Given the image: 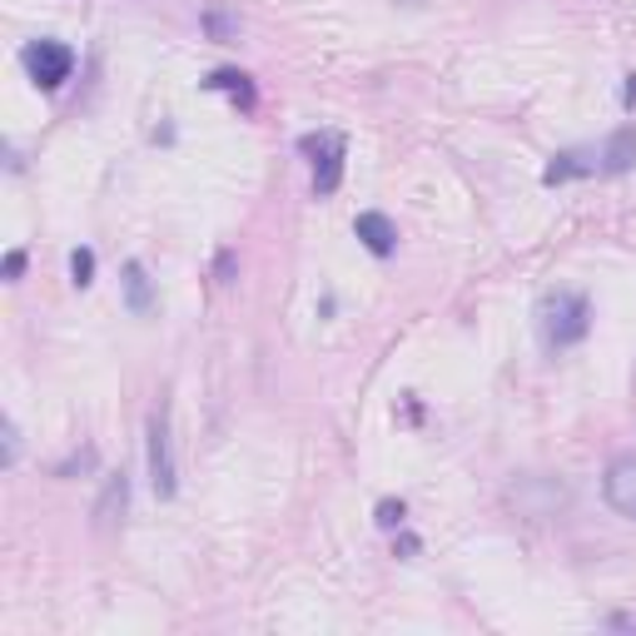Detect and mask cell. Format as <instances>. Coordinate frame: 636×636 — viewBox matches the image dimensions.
<instances>
[{"label": "cell", "mask_w": 636, "mask_h": 636, "mask_svg": "<svg viewBox=\"0 0 636 636\" xmlns=\"http://www.w3.org/2000/svg\"><path fill=\"white\" fill-rule=\"evenodd\" d=\"M622 105L636 109V75H626V89H622Z\"/></svg>", "instance_id": "cell-17"}, {"label": "cell", "mask_w": 636, "mask_h": 636, "mask_svg": "<svg viewBox=\"0 0 636 636\" xmlns=\"http://www.w3.org/2000/svg\"><path fill=\"white\" fill-rule=\"evenodd\" d=\"M15 457H20V433L15 423H6V467H15Z\"/></svg>", "instance_id": "cell-15"}, {"label": "cell", "mask_w": 636, "mask_h": 636, "mask_svg": "<svg viewBox=\"0 0 636 636\" xmlns=\"http://www.w3.org/2000/svg\"><path fill=\"white\" fill-rule=\"evenodd\" d=\"M403 517H407L403 502H393V497H388V502H378V527H403Z\"/></svg>", "instance_id": "cell-14"}, {"label": "cell", "mask_w": 636, "mask_h": 636, "mask_svg": "<svg viewBox=\"0 0 636 636\" xmlns=\"http://www.w3.org/2000/svg\"><path fill=\"white\" fill-rule=\"evenodd\" d=\"M149 483H155V497H174L179 492V467H174V447H169L165 403L149 413Z\"/></svg>", "instance_id": "cell-4"}, {"label": "cell", "mask_w": 636, "mask_h": 636, "mask_svg": "<svg viewBox=\"0 0 636 636\" xmlns=\"http://www.w3.org/2000/svg\"><path fill=\"white\" fill-rule=\"evenodd\" d=\"M298 149L314 159V194L318 199L338 194V184H343V149H348V139L338 135V129H318V135L298 139Z\"/></svg>", "instance_id": "cell-2"}, {"label": "cell", "mask_w": 636, "mask_h": 636, "mask_svg": "<svg viewBox=\"0 0 636 636\" xmlns=\"http://www.w3.org/2000/svg\"><path fill=\"white\" fill-rule=\"evenodd\" d=\"M602 169V149H562V155H552V165L542 169V184H566V179H582V174H596Z\"/></svg>", "instance_id": "cell-6"}, {"label": "cell", "mask_w": 636, "mask_h": 636, "mask_svg": "<svg viewBox=\"0 0 636 636\" xmlns=\"http://www.w3.org/2000/svg\"><path fill=\"white\" fill-rule=\"evenodd\" d=\"M20 60H25V75L35 80L40 89H60L75 75V50H70L65 40H30V45L20 50Z\"/></svg>", "instance_id": "cell-3"}, {"label": "cell", "mask_w": 636, "mask_h": 636, "mask_svg": "<svg viewBox=\"0 0 636 636\" xmlns=\"http://www.w3.org/2000/svg\"><path fill=\"white\" fill-rule=\"evenodd\" d=\"M125 507H129V477L115 473L105 483V492H99V502H95V527H99V532H109V527L125 517Z\"/></svg>", "instance_id": "cell-9"}, {"label": "cell", "mask_w": 636, "mask_h": 636, "mask_svg": "<svg viewBox=\"0 0 636 636\" xmlns=\"http://www.w3.org/2000/svg\"><path fill=\"white\" fill-rule=\"evenodd\" d=\"M596 149H602V169H596V174H626V169L636 165V125L612 129Z\"/></svg>", "instance_id": "cell-8"}, {"label": "cell", "mask_w": 636, "mask_h": 636, "mask_svg": "<svg viewBox=\"0 0 636 636\" xmlns=\"http://www.w3.org/2000/svg\"><path fill=\"white\" fill-rule=\"evenodd\" d=\"M70 278H75V288L95 284V254H89V248H75V254H70Z\"/></svg>", "instance_id": "cell-13"}, {"label": "cell", "mask_w": 636, "mask_h": 636, "mask_svg": "<svg viewBox=\"0 0 636 636\" xmlns=\"http://www.w3.org/2000/svg\"><path fill=\"white\" fill-rule=\"evenodd\" d=\"M125 304H129V314H149V308H155V284H149L139 258L125 264Z\"/></svg>", "instance_id": "cell-10"}, {"label": "cell", "mask_w": 636, "mask_h": 636, "mask_svg": "<svg viewBox=\"0 0 636 636\" xmlns=\"http://www.w3.org/2000/svg\"><path fill=\"white\" fill-rule=\"evenodd\" d=\"M537 328H542L547 353H562V348L582 343V338L592 333V304H586V294H576V288L547 294L542 304H537Z\"/></svg>", "instance_id": "cell-1"}, {"label": "cell", "mask_w": 636, "mask_h": 636, "mask_svg": "<svg viewBox=\"0 0 636 636\" xmlns=\"http://www.w3.org/2000/svg\"><path fill=\"white\" fill-rule=\"evenodd\" d=\"M204 30H209V40L229 45V40H239V15L229 6H209L204 10Z\"/></svg>", "instance_id": "cell-12"}, {"label": "cell", "mask_w": 636, "mask_h": 636, "mask_svg": "<svg viewBox=\"0 0 636 636\" xmlns=\"http://www.w3.org/2000/svg\"><path fill=\"white\" fill-rule=\"evenodd\" d=\"M602 492H606V502H612V512L636 522V457H616V463L606 467Z\"/></svg>", "instance_id": "cell-5"}, {"label": "cell", "mask_w": 636, "mask_h": 636, "mask_svg": "<svg viewBox=\"0 0 636 636\" xmlns=\"http://www.w3.org/2000/svg\"><path fill=\"white\" fill-rule=\"evenodd\" d=\"M20 274H25V254L10 248V254H6V278H20Z\"/></svg>", "instance_id": "cell-16"}, {"label": "cell", "mask_w": 636, "mask_h": 636, "mask_svg": "<svg viewBox=\"0 0 636 636\" xmlns=\"http://www.w3.org/2000/svg\"><path fill=\"white\" fill-rule=\"evenodd\" d=\"M204 89H224L239 109H254L258 105V95H254V85H248L244 70H214V75L204 80Z\"/></svg>", "instance_id": "cell-11"}, {"label": "cell", "mask_w": 636, "mask_h": 636, "mask_svg": "<svg viewBox=\"0 0 636 636\" xmlns=\"http://www.w3.org/2000/svg\"><path fill=\"white\" fill-rule=\"evenodd\" d=\"M229 274H234V254H219V278L229 284Z\"/></svg>", "instance_id": "cell-18"}, {"label": "cell", "mask_w": 636, "mask_h": 636, "mask_svg": "<svg viewBox=\"0 0 636 636\" xmlns=\"http://www.w3.org/2000/svg\"><path fill=\"white\" fill-rule=\"evenodd\" d=\"M353 234L363 239V248L378 258H388L398 248V224L388 214H378V209H363V214L353 219Z\"/></svg>", "instance_id": "cell-7"}]
</instances>
